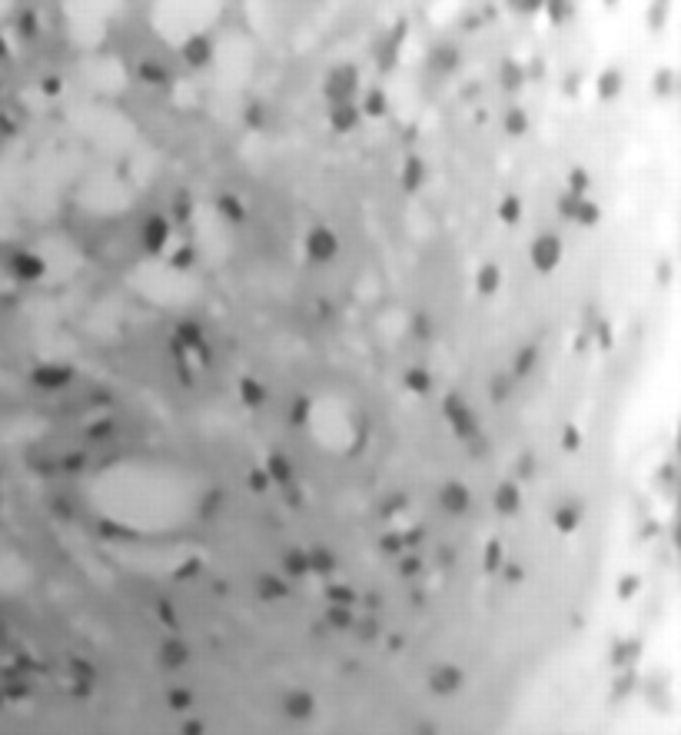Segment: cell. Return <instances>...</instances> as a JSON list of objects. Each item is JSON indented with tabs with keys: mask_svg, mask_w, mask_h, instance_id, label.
Returning a JSON list of instances; mask_svg holds the SVG:
<instances>
[{
	"mask_svg": "<svg viewBox=\"0 0 681 735\" xmlns=\"http://www.w3.org/2000/svg\"><path fill=\"white\" fill-rule=\"evenodd\" d=\"M322 94L329 97L333 107H339V103H356V94H359V74H356V67H349V63L333 67V70L326 74Z\"/></svg>",
	"mask_w": 681,
	"mask_h": 735,
	"instance_id": "1",
	"label": "cell"
},
{
	"mask_svg": "<svg viewBox=\"0 0 681 735\" xmlns=\"http://www.w3.org/2000/svg\"><path fill=\"white\" fill-rule=\"evenodd\" d=\"M529 256H532V266H535L542 276L555 273L558 263H562V236H558V233H549V230L538 233L529 246Z\"/></svg>",
	"mask_w": 681,
	"mask_h": 735,
	"instance_id": "2",
	"label": "cell"
},
{
	"mask_svg": "<svg viewBox=\"0 0 681 735\" xmlns=\"http://www.w3.org/2000/svg\"><path fill=\"white\" fill-rule=\"evenodd\" d=\"M442 410H446V419L452 423V430L459 433V439H482V430H479V419H475V413L469 410V403L462 399V396L449 393L446 396V403H442Z\"/></svg>",
	"mask_w": 681,
	"mask_h": 735,
	"instance_id": "3",
	"label": "cell"
},
{
	"mask_svg": "<svg viewBox=\"0 0 681 735\" xmlns=\"http://www.w3.org/2000/svg\"><path fill=\"white\" fill-rule=\"evenodd\" d=\"M336 253H339V236L329 226H313L306 233V256L309 260L329 263V260H336Z\"/></svg>",
	"mask_w": 681,
	"mask_h": 735,
	"instance_id": "4",
	"label": "cell"
},
{
	"mask_svg": "<svg viewBox=\"0 0 681 735\" xmlns=\"http://www.w3.org/2000/svg\"><path fill=\"white\" fill-rule=\"evenodd\" d=\"M140 240H143V250H147V253H160V250L167 246V240H170V220H163V217L143 220V226H140Z\"/></svg>",
	"mask_w": 681,
	"mask_h": 735,
	"instance_id": "5",
	"label": "cell"
},
{
	"mask_svg": "<svg viewBox=\"0 0 681 735\" xmlns=\"http://www.w3.org/2000/svg\"><path fill=\"white\" fill-rule=\"evenodd\" d=\"M70 379H74V370L63 363H43L34 370V383L40 390H63V386H70Z\"/></svg>",
	"mask_w": 681,
	"mask_h": 735,
	"instance_id": "6",
	"label": "cell"
},
{
	"mask_svg": "<svg viewBox=\"0 0 681 735\" xmlns=\"http://www.w3.org/2000/svg\"><path fill=\"white\" fill-rule=\"evenodd\" d=\"M183 60H187L189 67H207L209 60H213V43H209L203 34L189 37L187 43H183Z\"/></svg>",
	"mask_w": 681,
	"mask_h": 735,
	"instance_id": "7",
	"label": "cell"
},
{
	"mask_svg": "<svg viewBox=\"0 0 681 735\" xmlns=\"http://www.w3.org/2000/svg\"><path fill=\"white\" fill-rule=\"evenodd\" d=\"M359 120H362L359 103H339V107L329 110V123H333V130H339V133H349Z\"/></svg>",
	"mask_w": 681,
	"mask_h": 735,
	"instance_id": "8",
	"label": "cell"
},
{
	"mask_svg": "<svg viewBox=\"0 0 681 735\" xmlns=\"http://www.w3.org/2000/svg\"><path fill=\"white\" fill-rule=\"evenodd\" d=\"M14 273H17L20 280H37V276L47 273V263L40 256H34V253L20 250V253H14Z\"/></svg>",
	"mask_w": 681,
	"mask_h": 735,
	"instance_id": "9",
	"label": "cell"
},
{
	"mask_svg": "<svg viewBox=\"0 0 681 735\" xmlns=\"http://www.w3.org/2000/svg\"><path fill=\"white\" fill-rule=\"evenodd\" d=\"M422 183H426V163L419 157H406V163H402V190L416 193Z\"/></svg>",
	"mask_w": 681,
	"mask_h": 735,
	"instance_id": "10",
	"label": "cell"
},
{
	"mask_svg": "<svg viewBox=\"0 0 681 735\" xmlns=\"http://www.w3.org/2000/svg\"><path fill=\"white\" fill-rule=\"evenodd\" d=\"M499 286H502V270L495 263H485L479 273H475V290H479L482 296H492Z\"/></svg>",
	"mask_w": 681,
	"mask_h": 735,
	"instance_id": "11",
	"label": "cell"
},
{
	"mask_svg": "<svg viewBox=\"0 0 681 735\" xmlns=\"http://www.w3.org/2000/svg\"><path fill=\"white\" fill-rule=\"evenodd\" d=\"M176 346L200 353V350L207 346V343H203V330H200L196 323H180V326H176Z\"/></svg>",
	"mask_w": 681,
	"mask_h": 735,
	"instance_id": "12",
	"label": "cell"
},
{
	"mask_svg": "<svg viewBox=\"0 0 681 735\" xmlns=\"http://www.w3.org/2000/svg\"><path fill=\"white\" fill-rule=\"evenodd\" d=\"M439 499H442V506H446V509L459 512V509L469 506V490H465L462 483H446L442 492H439Z\"/></svg>",
	"mask_w": 681,
	"mask_h": 735,
	"instance_id": "13",
	"label": "cell"
},
{
	"mask_svg": "<svg viewBox=\"0 0 681 735\" xmlns=\"http://www.w3.org/2000/svg\"><path fill=\"white\" fill-rule=\"evenodd\" d=\"M240 399H243V406H249V410H256V406H263L266 403V386L260 383V379H240Z\"/></svg>",
	"mask_w": 681,
	"mask_h": 735,
	"instance_id": "14",
	"label": "cell"
},
{
	"mask_svg": "<svg viewBox=\"0 0 681 735\" xmlns=\"http://www.w3.org/2000/svg\"><path fill=\"white\" fill-rule=\"evenodd\" d=\"M429 63H432L435 70H455V67H459V47H452V43H435Z\"/></svg>",
	"mask_w": 681,
	"mask_h": 735,
	"instance_id": "15",
	"label": "cell"
},
{
	"mask_svg": "<svg viewBox=\"0 0 681 735\" xmlns=\"http://www.w3.org/2000/svg\"><path fill=\"white\" fill-rule=\"evenodd\" d=\"M359 113H362V117H373V120L386 117V113H389V100H386V94H382V90H369V94H362Z\"/></svg>",
	"mask_w": 681,
	"mask_h": 735,
	"instance_id": "16",
	"label": "cell"
},
{
	"mask_svg": "<svg viewBox=\"0 0 681 735\" xmlns=\"http://www.w3.org/2000/svg\"><path fill=\"white\" fill-rule=\"evenodd\" d=\"M598 220H602V207H598L595 200L582 197V200H578V207H575V217H572V223H575V226H595Z\"/></svg>",
	"mask_w": 681,
	"mask_h": 735,
	"instance_id": "17",
	"label": "cell"
},
{
	"mask_svg": "<svg viewBox=\"0 0 681 735\" xmlns=\"http://www.w3.org/2000/svg\"><path fill=\"white\" fill-rule=\"evenodd\" d=\"M499 80H502V90H505V94H515V90H522V83H525V70H522L515 60H509V63H502Z\"/></svg>",
	"mask_w": 681,
	"mask_h": 735,
	"instance_id": "18",
	"label": "cell"
},
{
	"mask_svg": "<svg viewBox=\"0 0 681 735\" xmlns=\"http://www.w3.org/2000/svg\"><path fill=\"white\" fill-rule=\"evenodd\" d=\"M622 87H625L622 70H605V74L598 77V97L602 100H615V97L622 94Z\"/></svg>",
	"mask_w": 681,
	"mask_h": 735,
	"instance_id": "19",
	"label": "cell"
},
{
	"mask_svg": "<svg viewBox=\"0 0 681 735\" xmlns=\"http://www.w3.org/2000/svg\"><path fill=\"white\" fill-rule=\"evenodd\" d=\"M535 359H538V346H535V343H529L525 350H518V353H515V363H512V376H529L532 366H535Z\"/></svg>",
	"mask_w": 681,
	"mask_h": 735,
	"instance_id": "20",
	"label": "cell"
},
{
	"mask_svg": "<svg viewBox=\"0 0 681 735\" xmlns=\"http://www.w3.org/2000/svg\"><path fill=\"white\" fill-rule=\"evenodd\" d=\"M216 207H220V213L227 217L229 223H243V217H247V210H243V203H240V197H233V193L220 197V200H216Z\"/></svg>",
	"mask_w": 681,
	"mask_h": 735,
	"instance_id": "21",
	"label": "cell"
},
{
	"mask_svg": "<svg viewBox=\"0 0 681 735\" xmlns=\"http://www.w3.org/2000/svg\"><path fill=\"white\" fill-rule=\"evenodd\" d=\"M140 77H143L147 83H153V87H160V83L170 80V70H167L160 60H143V63H140Z\"/></svg>",
	"mask_w": 681,
	"mask_h": 735,
	"instance_id": "22",
	"label": "cell"
},
{
	"mask_svg": "<svg viewBox=\"0 0 681 735\" xmlns=\"http://www.w3.org/2000/svg\"><path fill=\"white\" fill-rule=\"evenodd\" d=\"M499 220L505 226L518 223V220H522V200H518V197H505V200L499 203Z\"/></svg>",
	"mask_w": 681,
	"mask_h": 735,
	"instance_id": "23",
	"label": "cell"
},
{
	"mask_svg": "<svg viewBox=\"0 0 681 735\" xmlns=\"http://www.w3.org/2000/svg\"><path fill=\"white\" fill-rule=\"evenodd\" d=\"M429 386H432V376H429L422 366L406 370V390H412V393H429Z\"/></svg>",
	"mask_w": 681,
	"mask_h": 735,
	"instance_id": "24",
	"label": "cell"
},
{
	"mask_svg": "<svg viewBox=\"0 0 681 735\" xmlns=\"http://www.w3.org/2000/svg\"><path fill=\"white\" fill-rule=\"evenodd\" d=\"M565 183H568V190H565V193H575V197H585V193H588V187H591V180H588V170H582V167L568 170Z\"/></svg>",
	"mask_w": 681,
	"mask_h": 735,
	"instance_id": "25",
	"label": "cell"
},
{
	"mask_svg": "<svg viewBox=\"0 0 681 735\" xmlns=\"http://www.w3.org/2000/svg\"><path fill=\"white\" fill-rule=\"evenodd\" d=\"M505 130H509L512 137H522V133L529 130V113L522 110V107H512V110L505 113Z\"/></svg>",
	"mask_w": 681,
	"mask_h": 735,
	"instance_id": "26",
	"label": "cell"
},
{
	"mask_svg": "<svg viewBox=\"0 0 681 735\" xmlns=\"http://www.w3.org/2000/svg\"><path fill=\"white\" fill-rule=\"evenodd\" d=\"M495 506L502 509V512H512V509L518 506V490H515L512 483H502V486L495 490Z\"/></svg>",
	"mask_w": 681,
	"mask_h": 735,
	"instance_id": "27",
	"label": "cell"
},
{
	"mask_svg": "<svg viewBox=\"0 0 681 735\" xmlns=\"http://www.w3.org/2000/svg\"><path fill=\"white\" fill-rule=\"evenodd\" d=\"M266 472H269L276 483H286V479L293 476V470H289V459H286L283 452H273V456H269V466H266Z\"/></svg>",
	"mask_w": 681,
	"mask_h": 735,
	"instance_id": "28",
	"label": "cell"
},
{
	"mask_svg": "<svg viewBox=\"0 0 681 735\" xmlns=\"http://www.w3.org/2000/svg\"><path fill=\"white\" fill-rule=\"evenodd\" d=\"M396 50H399V40H382L379 43V67L382 70H389L396 63Z\"/></svg>",
	"mask_w": 681,
	"mask_h": 735,
	"instance_id": "29",
	"label": "cell"
},
{
	"mask_svg": "<svg viewBox=\"0 0 681 735\" xmlns=\"http://www.w3.org/2000/svg\"><path fill=\"white\" fill-rule=\"evenodd\" d=\"M578 200H582V197H575V193H562V197H558V217L572 223V217H575V207H578Z\"/></svg>",
	"mask_w": 681,
	"mask_h": 735,
	"instance_id": "30",
	"label": "cell"
},
{
	"mask_svg": "<svg viewBox=\"0 0 681 735\" xmlns=\"http://www.w3.org/2000/svg\"><path fill=\"white\" fill-rule=\"evenodd\" d=\"M671 87H675V74L671 70H662V74L655 77V90L662 97H671Z\"/></svg>",
	"mask_w": 681,
	"mask_h": 735,
	"instance_id": "31",
	"label": "cell"
},
{
	"mask_svg": "<svg viewBox=\"0 0 681 735\" xmlns=\"http://www.w3.org/2000/svg\"><path fill=\"white\" fill-rule=\"evenodd\" d=\"M489 393H492V399H505L512 393V376H495Z\"/></svg>",
	"mask_w": 681,
	"mask_h": 735,
	"instance_id": "32",
	"label": "cell"
},
{
	"mask_svg": "<svg viewBox=\"0 0 681 735\" xmlns=\"http://www.w3.org/2000/svg\"><path fill=\"white\" fill-rule=\"evenodd\" d=\"M173 266H180V270H187V266H193V246H180L176 253L170 256Z\"/></svg>",
	"mask_w": 681,
	"mask_h": 735,
	"instance_id": "33",
	"label": "cell"
},
{
	"mask_svg": "<svg viewBox=\"0 0 681 735\" xmlns=\"http://www.w3.org/2000/svg\"><path fill=\"white\" fill-rule=\"evenodd\" d=\"M578 443H582L578 426H565V433H562V446H565V450H578Z\"/></svg>",
	"mask_w": 681,
	"mask_h": 735,
	"instance_id": "34",
	"label": "cell"
},
{
	"mask_svg": "<svg viewBox=\"0 0 681 735\" xmlns=\"http://www.w3.org/2000/svg\"><path fill=\"white\" fill-rule=\"evenodd\" d=\"M247 123L249 127H263L266 123V113H263V103H253L247 110Z\"/></svg>",
	"mask_w": 681,
	"mask_h": 735,
	"instance_id": "35",
	"label": "cell"
},
{
	"mask_svg": "<svg viewBox=\"0 0 681 735\" xmlns=\"http://www.w3.org/2000/svg\"><path fill=\"white\" fill-rule=\"evenodd\" d=\"M575 523H578V512H572V509H562V512H558V526L562 529H572Z\"/></svg>",
	"mask_w": 681,
	"mask_h": 735,
	"instance_id": "36",
	"label": "cell"
},
{
	"mask_svg": "<svg viewBox=\"0 0 681 735\" xmlns=\"http://www.w3.org/2000/svg\"><path fill=\"white\" fill-rule=\"evenodd\" d=\"M306 419V399H300L296 406H293V423H303Z\"/></svg>",
	"mask_w": 681,
	"mask_h": 735,
	"instance_id": "37",
	"label": "cell"
},
{
	"mask_svg": "<svg viewBox=\"0 0 681 735\" xmlns=\"http://www.w3.org/2000/svg\"><path fill=\"white\" fill-rule=\"evenodd\" d=\"M598 339H602L605 346H611V326H608V323H598Z\"/></svg>",
	"mask_w": 681,
	"mask_h": 735,
	"instance_id": "38",
	"label": "cell"
},
{
	"mask_svg": "<svg viewBox=\"0 0 681 735\" xmlns=\"http://www.w3.org/2000/svg\"><path fill=\"white\" fill-rule=\"evenodd\" d=\"M578 87H582V80L568 74V77H565V94H578Z\"/></svg>",
	"mask_w": 681,
	"mask_h": 735,
	"instance_id": "39",
	"label": "cell"
},
{
	"mask_svg": "<svg viewBox=\"0 0 681 735\" xmlns=\"http://www.w3.org/2000/svg\"><path fill=\"white\" fill-rule=\"evenodd\" d=\"M249 483H253L256 490H263V486H266V472H249Z\"/></svg>",
	"mask_w": 681,
	"mask_h": 735,
	"instance_id": "40",
	"label": "cell"
}]
</instances>
